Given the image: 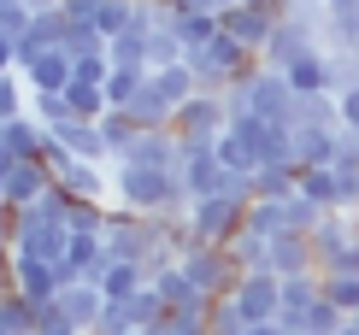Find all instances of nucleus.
I'll list each match as a JSON object with an SVG mask.
<instances>
[{
  "label": "nucleus",
  "mask_w": 359,
  "mask_h": 335,
  "mask_svg": "<svg viewBox=\"0 0 359 335\" xmlns=\"http://www.w3.org/2000/svg\"><path fill=\"white\" fill-rule=\"evenodd\" d=\"M171 36L183 41V53L206 48V41L218 36V12H206V6H171Z\"/></svg>",
  "instance_id": "obj_20"
},
{
  "label": "nucleus",
  "mask_w": 359,
  "mask_h": 335,
  "mask_svg": "<svg viewBox=\"0 0 359 335\" xmlns=\"http://www.w3.org/2000/svg\"><path fill=\"white\" fill-rule=\"evenodd\" d=\"M165 6H194V0H165Z\"/></svg>",
  "instance_id": "obj_51"
},
{
  "label": "nucleus",
  "mask_w": 359,
  "mask_h": 335,
  "mask_svg": "<svg viewBox=\"0 0 359 335\" xmlns=\"http://www.w3.org/2000/svg\"><path fill=\"white\" fill-rule=\"evenodd\" d=\"M29 29H36V12H29L24 0H0V36H6V41H24Z\"/></svg>",
  "instance_id": "obj_38"
},
{
  "label": "nucleus",
  "mask_w": 359,
  "mask_h": 335,
  "mask_svg": "<svg viewBox=\"0 0 359 335\" xmlns=\"http://www.w3.org/2000/svg\"><path fill=\"white\" fill-rule=\"evenodd\" d=\"M177 265H183V277H189V288L201 300H230L236 282H242V265L230 259V247H206V241H194Z\"/></svg>",
  "instance_id": "obj_3"
},
{
  "label": "nucleus",
  "mask_w": 359,
  "mask_h": 335,
  "mask_svg": "<svg viewBox=\"0 0 359 335\" xmlns=\"http://www.w3.org/2000/svg\"><path fill=\"white\" fill-rule=\"evenodd\" d=\"M248 335H289L283 324H248Z\"/></svg>",
  "instance_id": "obj_48"
},
{
  "label": "nucleus",
  "mask_w": 359,
  "mask_h": 335,
  "mask_svg": "<svg viewBox=\"0 0 359 335\" xmlns=\"http://www.w3.org/2000/svg\"><path fill=\"white\" fill-rule=\"evenodd\" d=\"M218 29H224V36H236V41H242V48H248L253 59H259L277 24H271V18H259L253 6H242V0H236V6H224V12H218Z\"/></svg>",
  "instance_id": "obj_15"
},
{
  "label": "nucleus",
  "mask_w": 359,
  "mask_h": 335,
  "mask_svg": "<svg viewBox=\"0 0 359 335\" xmlns=\"http://www.w3.org/2000/svg\"><path fill=\"white\" fill-rule=\"evenodd\" d=\"M12 118H29V83L12 71V77H0V124H12Z\"/></svg>",
  "instance_id": "obj_36"
},
{
  "label": "nucleus",
  "mask_w": 359,
  "mask_h": 335,
  "mask_svg": "<svg viewBox=\"0 0 359 335\" xmlns=\"http://www.w3.org/2000/svg\"><path fill=\"white\" fill-rule=\"evenodd\" d=\"M147 77H154V71H142V65H112V77H107V100H112V112H124V106L147 88Z\"/></svg>",
  "instance_id": "obj_29"
},
{
  "label": "nucleus",
  "mask_w": 359,
  "mask_h": 335,
  "mask_svg": "<svg viewBox=\"0 0 359 335\" xmlns=\"http://www.w3.org/2000/svg\"><path fill=\"white\" fill-rule=\"evenodd\" d=\"M59 312L71 317V324H77L83 335H95V324H100V312H107V294H100L95 282H65L59 288V300H53Z\"/></svg>",
  "instance_id": "obj_16"
},
{
  "label": "nucleus",
  "mask_w": 359,
  "mask_h": 335,
  "mask_svg": "<svg viewBox=\"0 0 359 335\" xmlns=\"http://www.w3.org/2000/svg\"><path fill=\"white\" fill-rule=\"evenodd\" d=\"M324 300L341 306L348 317H359V277L353 271H330V277H324Z\"/></svg>",
  "instance_id": "obj_35"
},
{
  "label": "nucleus",
  "mask_w": 359,
  "mask_h": 335,
  "mask_svg": "<svg viewBox=\"0 0 359 335\" xmlns=\"http://www.w3.org/2000/svg\"><path fill=\"white\" fill-rule=\"evenodd\" d=\"M336 112H341V130H359V88L336 95Z\"/></svg>",
  "instance_id": "obj_45"
},
{
  "label": "nucleus",
  "mask_w": 359,
  "mask_h": 335,
  "mask_svg": "<svg viewBox=\"0 0 359 335\" xmlns=\"http://www.w3.org/2000/svg\"><path fill=\"white\" fill-rule=\"evenodd\" d=\"M312 53H324V18H306V12H289L277 29H271V41H265V53H259V65H271V71H289V65H301V59Z\"/></svg>",
  "instance_id": "obj_4"
},
{
  "label": "nucleus",
  "mask_w": 359,
  "mask_h": 335,
  "mask_svg": "<svg viewBox=\"0 0 359 335\" xmlns=\"http://www.w3.org/2000/svg\"><path fill=\"white\" fill-rule=\"evenodd\" d=\"M29 118L48 124V130H59V124H71V100L65 95H29Z\"/></svg>",
  "instance_id": "obj_41"
},
{
  "label": "nucleus",
  "mask_w": 359,
  "mask_h": 335,
  "mask_svg": "<svg viewBox=\"0 0 359 335\" xmlns=\"http://www.w3.org/2000/svg\"><path fill=\"white\" fill-rule=\"evenodd\" d=\"M53 182L71 194V200H100V206H107V194H112L107 165H95V159H65V165L53 171Z\"/></svg>",
  "instance_id": "obj_12"
},
{
  "label": "nucleus",
  "mask_w": 359,
  "mask_h": 335,
  "mask_svg": "<svg viewBox=\"0 0 359 335\" xmlns=\"http://www.w3.org/2000/svg\"><path fill=\"white\" fill-rule=\"evenodd\" d=\"M124 312H130V324H136V335H142V329H154L159 317H165V300H159L154 288H142L136 300H124Z\"/></svg>",
  "instance_id": "obj_40"
},
{
  "label": "nucleus",
  "mask_w": 359,
  "mask_h": 335,
  "mask_svg": "<svg viewBox=\"0 0 359 335\" xmlns=\"http://www.w3.org/2000/svg\"><path fill=\"white\" fill-rule=\"evenodd\" d=\"M294 88H289V77L283 71H271V65H259V77H253V118H265V124H294Z\"/></svg>",
  "instance_id": "obj_11"
},
{
  "label": "nucleus",
  "mask_w": 359,
  "mask_h": 335,
  "mask_svg": "<svg viewBox=\"0 0 359 335\" xmlns=\"http://www.w3.org/2000/svg\"><path fill=\"white\" fill-rule=\"evenodd\" d=\"M341 335H359V324H353V317H348V329H341Z\"/></svg>",
  "instance_id": "obj_50"
},
{
  "label": "nucleus",
  "mask_w": 359,
  "mask_h": 335,
  "mask_svg": "<svg viewBox=\"0 0 359 335\" xmlns=\"http://www.w3.org/2000/svg\"><path fill=\"white\" fill-rule=\"evenodd\" d=\"M147 288H154V294L165 300V312H177V306H189V300H201V294H194V288H189V277H183V265H165V271H159V277L147 282Z\"/></svg>",
  "instance_id": "obj_32"
},
{
  "label": "nucleus",
  "mask_w": 359,
  "mask_h": 335,
  "mask_svg": "<svg viewBox=\"0 0 359 335\" xmlns=\"http://www.w3.org/2000/svg\"><path fill=\"white\" fill-rule=\"evenodd\" d=\"M242 230H248V206H236L230 194L189 200V235H194V241H206V247H230Z\"/></svg>",
  "instance_id": "obj_6"
},
{
  "label": "nucleus",
  "mask_w": 359,
  "mask_h": 335,
  "mask_svg": "<svg viewBox=\"0 0 359 335\" xmlns=\"http://www.w3.org/2000/svg\"><path fill=\"white\" fill-rule=\"evenodd\" d=\"M36 317H41V306L36 300H24V294H0V329L6 335H36Z\"/></svg>",
  "instance_id": "obj_28"
},
{
  "label": "nucleus",
  "mask_w": 359,
  "mask_h": 335,
  "mask_svg": "<svg viewBox=\"0 0 359 335\" xmlns=\"http://www.w3.org/2000/svg\"><path fill=\"white\" fill-rule=\"evenodd\" d=\"M48 189H53V171H48V165H41V159H18V165H12V177H6V194H0V200L18 212V206H36Z\"/></svg>",
  "instance_id": "obj_17"
},
{
  "label": "nucleus",
  "mask_w": 359,
  "mask_h": 335,
  "mask_svg": "<svg viewBox=\"0 0 359 335\" xmlns=\"http://www.w3.org/2000/svg\"><path fill=\"white\" fill-rule=\"evenodd\" d=\"M95 288H100L107 300H136L142 288H147V271H142V265H124V259H112V265H107V277H100Z\"/></svg>",
  "instance_id": "obj_27"
},
{
  "label": "nucleus",
  "mask_w": 359,
  "mask_h": 335,
  "mask_svg": "<svg viewBox=\"0 0 359 335\" xmlns=\"http://www.w3.org/2000/svg\"><path fill=\"white\" fill-rule=\"evenodd\" d=\"M154 88L165 95V106H171V112H183V106H189L194 95H201V83H194L189 59H183V65H165V71H154Z\"/></svg>",
  "instance_id": "obj_24"
},
{
  "label": "nucleus",
  "mask_w": 359,
  "mask_h": 335,
  "mask_svg": "<svg viewBox=\"0 0 359 335\" xmlns=\"http://www.w3.org/2000/svg\"><path fill=\"white\" fill-rule=\"evenodd\" d=\"M41 147H48V124H36V118H12V124H0V153L41 159Z\"/></svg>",
  "instance_id": "obj_22"
},
{
  "label": "nucleus",
  "mask_w": 359,
  "mask_h": 335,
  "mask_svg": "<svg viewBox=\"0 0 359 335\" xmlns=\"http://www.w3.org/2000/svg\"><path fill=\"white\" fill-rule=\"evenodd\" d=\"M283 77H289L294 95H330V48L312 53V59H301V65H289Z\"/></svg>",
  "instance_id": "obj_23"
},
{
  "label": "nucleus",
  "mask_w": 359,
  "mask_h": 335,
  "mask_svg": "<svg viewBox=\"0 0 359 335\" xmlns=\"http://www.w3.org/2000/svg\"><path fill=\"white\" fill-rule=\"evenodd\" d=\"M12 71H18V41L0 36V77H12Z\"/></svg>",
  "instance_id": "obj_47"
},
{
  "label": "nucleus",
  "mask_w": 359,
  "mask_h": 335,
  "mask_svg": "<svg viewBox=\"0 0 359 335\" xmlns=\"http://www.w3.org/2000/svg\"><path fill=\"white\" fill-rule=\"evenodd\" d=\"M330 171H341V177H359V130H341V135H336Z\"/></svg>",
  "instance_id": "obj_43"
},
{
  "label": "nucleus",
  "mask_w": 359,
  "mask_h": 335,
  "mask_svg": "<svg viewBox=\"0 0 359 335\" xmlns=\"http://www.w3.org/2000/svg\"><path fill=\"white\" fill-rule=\"evenodd\" d=\"M183 142V153H177V177H183V189H189V200H206V194H218L224 189V165H218V147L212 142H189V135H177Z\"/></svg>",
  "instance_id": "obj_7"
},
{
  "label": "nucleus",
  "mask_w": 359,
  "mask_h": 335,
  "mask_svg": "<svg viewBox=\"0 0 359 335\" xmlns=\"http://www.w3.org/2000/svg\"><path fill=\"white\" fill-rule=\"evenodd\" d=\"M341 329H348V312L330 306V300H318V306L306 312V324H301V335H341Z\"/></svg>",
  "instance_id": "obj_39"
},
{
  "label": "nucleus",
  "mask_w": 359,
  "mask_h": 335,
  "mask_svg": "<svg viewBox=\"0 0 359 335\" xmlns=\"http://www.w3.org/2000/svg\"><path fill=\"white\" fill-rule=\"evenodd\" d=\"M253 65H259V59H253L236 36H224V29L206 41V48L189 53V71H194V83H201V95H224V88L242 77V71H253Z\"/></svg>",
  "instance_id": "obj_2"
},
{
  "label": "nucleus",
  "mask_w": 359,
  "mask_h": 335,
  "mask_svg": "<svg viewBox=\"0 0 359 335\" xmlns=\"http://www.w3.org/2000/svg\"><path fill=\"white\" fill-rule=\"evenodd\" d=\"M177 135H189V142H218L224 130H230V106H224V95H194L183 112H177Z\"/></svg>",
  "instance_id": "obj_10"
},
{
  "label": "nucleus",
  "mask_w": 359,
  "mask_h": 335,
  "mask_svg": "<svg viewBox=\"0 0 359 335\" xmlns=\"http://www.w3.org/2000/svg\"><path fill=\"white\" fill-rule=\"evenodd\" d=\"M230 259L242 271H271V235H253V230H242L230 241Z\"/></svg>",
  "instance_id": "obj_31"
},
{
  "label": "nucleus",
  "mask_w": 359,
  "mask_h": 335,
  "mask_svg": "<svg viewBox=\"0 0 359 335\" xmlns=\"http://www.w3.org/2000/svg\"><path fill=\"white\" fill-rule=\"evenodd\" d=\"M107 253L112 259H124V265H147V259L159 253V241H165V230H159V218H142V212H124V206H112V218H107Z\"/></svg>",
  "instance_id": "obj_5"
},
{
  "label": "nucleus",
  "mask_w": 359,
  "mask_h": 335,
  "mask_svg": "<svg viewBox=\"0 0 359 335\" xmlns=\"http://www.w3.org/2000/svg\"><path fill=\"white\" fill-rule=\"evenodd\" d=\"M359 241V212H324V224L312 230V253H318V277L324 271H336L341 259L353 253Z\"/></svg>",
  "instance_id": "obj_9"
},
{
  "label": "nucleus",
  "mask_w": 359,
  "mask_h": 335,
  "mask_svg": "<svg viewBox=\"0 0 359 335\" xmlns=\"http://www.w3.org/2000/svg\"><path fill=\"white\" fill-rule=\"evenodd\" d=\"M294 135V165H330V153H336V135H341V124H294L289 130Z\"/></svg>",
  "instance_id": "obj_19"
},
{
  "label": "nucleus",
  "mask_w": 359,
  "mask_h": 335,
  "mask_svg": "<svg viewBox=\"0 0 359 335\" xmlns=\"http://www.w3.org/2000/svg\"><path fill=\"white\" fill-rule=\"evenodd\" d=\"M271 271H277V277H306V271H318L312 235H277L271 241Z\"/></svg>",
  "instance_id": "obj_21"
},
{
  "label": "nucleus",
  "mask_w": 359,
  "mask_h": 335,
  "mask_svg": "<svg viewBox=\"0 0 359 335\" xmlns=\"http://www.w3.org/2000/svg\"><path fill=\"white\" fill-rule=\"evenodd\" d=\"M242 6H253L259 18H271V24H283V18H289V0H242Z\"/></svg>",
  "instance_id": "obj_46"
},
{
  "label": "nucleus",
  "mask_w": 359,
  "mask_h": 335,
  "mask_svg": "<svg viewBox=\"0 0 359 335\" xmlns=\"http://www.w3.org/2000/svg\"><path fill=\"white\" fill-rule=\"evenodd\" d=\"M206 335H248V317L236 300H212V324H206Z\"/></svg>",
  "instance_id": "obj_42"
},
{
  "label": "nucleus",
  "mask_w": 359,
  "mask_h": 335,
  "mask_svg": "<svg viewBox=\"0 0 359 335\" xmlns=\"http://www.w3.org/2000/svg\"><path fill=\"white\" fill-rule=\"evenodd\" d=\"M124 112L136 118L142 130H171V124H177V112L165 106V95H159V88H154V77H147V88H142V95H136V100L124 106Z\"/></svg>",
  "instance_id": "obj_26"
},
{
  "label": "nucleus",
  "mask_w": 359,
  "mask_h": 335,
  "mask_svg": "<svg viewBox=\"0 0 359 335\" xmlns=\"http://www.w3.org/2000/svg\"><path fill=\"white\" fill-rule=\"evenodd\" d=\"M36 335H83V329L71 324V317L59 312V306H41V317H36Z\"/></svg>",
  "instance_id": "obj_44"
},
{
  "label": "nucleus",
  "mask_w": 359,
  "mask_h": 335,
  "mask_svg": "<svg viewBox=\"0 0 359 335\" xmlns=\"http://www.w3.org/2000/svg\"><path fill=\"white\" fill-rule=\"evenodd\" d=\"M100 135H107V153H112V165H118V159L130 153V142L142 135V124H136L130 112H107V118H100Z\"/></svg>",
  "instance_id": "obj_30"
},
{
  "label": "nucleus",
  "mask_w": 359,
  "mask_h": 335,
  "mask_svg": "<svg viewBox=\"0 0 359 335\" xmlns=\"http://www.w3.org/2000/svg\"><path fill=\"white\" fill-rule=\"evenodd\" d=\"M236 306H242L248 324H277L283 312V277L277 271H242V282H236Z\"/></svg>",
  "instance_id": "obj_8"
},
{
  "label": "nucleus",
  "mask_w": 359,
  "mask_h": 335,
  "mask_svg": "<svg viewBox=\"0 0 359 335\" xmlns=\"http://www.w3.org/2000/svg\"><path fill=\"white\" fill-rule=\"evenodd\" d=\"M12 165H18V159H12V153H0V194H6V177H12Z\"/></svg>",
  "instance_id": "obj_49"
},
{
  "label": "nucleus",
  "mask_w": 359,
  "mask_h": 335,
  "mask_svg": "<svg viewBox=\"0 0 359 335\" xmlns=\"http://www.w3.org/2000/svg\"><path fill=\"white\" fill-rule=\"evenodd\" d=\"M183 41L171 36V29H154V36H147V71H165V65H183Z\"/></svg>",
  "instance_id": "obj_37"
},
{
  "label": "nucleus",
  "mask_w": 359,
  "mask_h": 335,
  "mask_svg": "<svg viewBox=\"0 0 359 335\" xmlns=\"http://www.w3.org/2000/svg\"><path fill=\"white\" fill-rule=\"evenodd\" d=\"M324 300V277L318 271H306V277H283V312H277V324L289 329V335H301L306 324V312Z\"/></svg>",
  "instance_id": "obj_13"
},
{
  "label": "nucleus",
  "mask_w": 359,
  "mask_h": 335,
  "mask_svg": "<svg viewBox=\"0 0 359 335\" xmlns=\"http://www.w3.org/2000/svg\"><path fill=\"white\" fill-rule=\"evenodd\" d=\"M65 100H71V118H88V124H100V118L112 112V100H107V83H83V77H71Z\"/></svg>",
  "instance_id": "obj_25"
},
{
  "label": "nucleus",
  "mask_w": 359,
  "mask_h": 335,
  "mask_svg": "<svg viewBox=\"0 0 359 335\" xmlns=\"http://www.w3.org/2000/svg\"><path fill=\"white\" fill-rule=\"evenodd\" d=\"M248 230L277 241L283 230H289V212H283V200H253V206H248Z\"/></svg>",
  "instance_id": "obj_34"
},
{
  "label": "nucleus",
  "mask_w": 359,
  "mask_h": 335,
  "mask_svg": "<svg viewBox=\"0 0 359 335\" xmlns=\"http://www.w3.org/2000/svg\"><path fill=\"white\" fill-rule=\"evenodd\" d=\"M59 147H65L71 159H95V165H112V153H107V135H100V124H88V118H71V124H59V130H48Z\"/></svg>",
  "instance_id": "obj_18"
},
{
  "label": "nucleus",
  "mask_w": 359,
  "mask_h": 335,
  "mask_svg": "<svg viewBox=\"0 0 359 335\" xmlns=\"http://www.w3.org/2000/svg\"><path fill=\"white\" fill-rule=\"evenodd\" d=\"M147 36L154 29H142V24H130L124 36H112V65H142L147 71Z\"/></svg>",
  "instance_id": "obj_33"
},
{
  "label": "nucleus",
  "mask_w": 359,
  "mask_h": 335,
  "mask_svg": "<svg viewBox=\"0 0 359 335\" xmlns=\"http://www.w3.org/2000/svg\"><path fill=\"white\" fill-rule=\"evenodd\" d=\"M112 194L124 212L142 218H183L189 212V189L177 171H147V165H112Z\"/></svg>",
  "instance_id": "obj_1"
},
{
  "label": "nucleus",
  "mask_w": 359,
  "mask_h": 335,
  "mask_svg": "<svg viewBox=\"0 0 359 335\" xmlns=\"http://www.w3.org/2000/svg\"><path fill=\"white\" fill-rule=\"evenodd\" d=\"M177 153H183L177 130H142L136 142H130V153L118 159V165H147V171H177Z\"/></svg>",
  "instance_id": "obj_14"
}]
</instances>
